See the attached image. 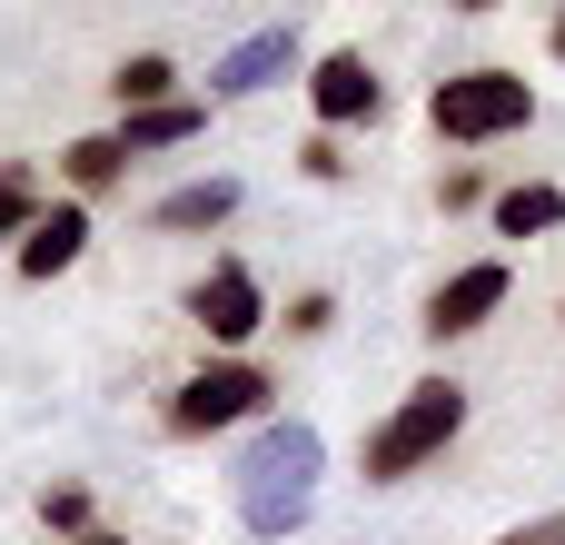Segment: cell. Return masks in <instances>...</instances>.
Listing matches in <instances>:
<instances>
[{"instance_id":"1","label":"cell","mask_w":565,"mask_h":545,"mask_svg":"<svg viewBox=\"0 0 565 545\" xmlns=\"http://www.w3.org/2000/svg\"><path fill=\"white\" fill-rule=\"evenodd\" d=\"M318 477H328V437L308 417H268L248 427V447L228 457V496H238V526L258 545H288L318 516Z\"/></svg>"},{"instance_id":"2","label":"cell","mask_w":565,"mask_h":545,"mask_svg":"<svg viewBox=\"0 0 565 545\" xmlns=\"http://www.w3.org/2000/svg\"><path fill=\"white\" fill-rule=\"evenodd\" d=\"M457 437H467V387H457V377H417V387L367 427L358 477H367V487H407V477H427Z\"/></svg>"},{"instance_id":"3","label":"cell","mask_w":565,"mask_h":545,"mask_svg":"<svg viewBox=\"0 0 565 545\" xmlns=\"http://www.w3.org/2000/svg\"><path fill=\"white\" fill-rule=\"evenodd\" d=\"M427 129L437 139H457V149H497V139H516V129H536V79L526 70H447L437 89H427Z\"/></svg>"},{"instance_id":"4","label":"cell","mask_w":565,"mask_h":545,"mask_svg":"<svg viewBox=\"0 0 565 545\" xmlns=\"http://www.w3.org/2000/svg\"><path fill=\"white\" fill-rule=\"evenodd\" d=\"M268 417H278V377H268L258 357H209V367H189V377L169 387V407H159L169 437H228V427H268Z\"/></svg>"},{"instance_id":"5","label":"cell","mask_w":565,"mask_h":545,"mask_svg":"<svg viewBox=\"0 0 565 545\" xmlns=\"http://www.w3.org/2000/svg\"><path fill=\"white\" fill-rule=\"evenodd\" d=\"M179 308H189V328H199V338H209L218 357H248V338H258V328L278 318L248 258H209V268L189 278V298H179Z\"/></svg>"},{"instance_id":"6","label":"cell","mask_w":565,"mask_h":545,"mask_svg":"<svg viewBox=\"0 0 565 545\" xmlns=\"http://www.w3.org/2000/svg\"><path fill=\"white\" fill-rule=\"evenodd\" d=\"M507 298H516V268H507V258H467V268H447V278L427 288L417 328H427V348H457V338L497 328V308H507Z\"/></svg>"},{"instance_id":"7","label":"cell","mask_w":565,"mask_h":545,"mask_svg":"<svg viewBox=\"0 0 565 545\" xmlns=\"http://www.w3.org/2000/svg\"><path fill=\"white\" fill-rule=\"evenodd\" d=\"M278 79H308V30H298V20H268V30H248V40H228V50L209 60V109H218V99H258V89H278Z\"/></svg>"},{"instance_id":"8","label":"cell","mask_w":565,"mask_h":545,"mask_svg":"<svg viewBox=\"0 0 565 545\" xmlns=\"http://www.w3.org/2000/svg\"><path fill=\"white\" fill-rule=\"evenodd\" d=\"M308 109H318L328 139H338V129H377V119H387L377 60H367V50H318V60H308Z\"/></svg>"},{"instance_id":"9","label":"cell","mask_w":565,"mask_h":545,"mask_svg":"<svg viewBox=\"0 0 565 545\" xmlns=\"http://www.w3.org/2000/svg\"><path fill=\"white\" fill-rule=\"evenodd\" d=\"M89 238H99V228H89V209H79V199H50V209H40V228L10 248V268H20L30 288H50V278H70V268L89 258Z\"/></svg>"},{"instance_id":"10","label":"cell","mask_w":565,"mask_h":545,"mask_svg":"<svg viewBox=\"0 0 565 545\" xmlns=\"http://www.w3.org/2000/svg\"><path fill=\"white\" fill-rule=\"evenodd\" d=\"M238 199H248V189H238L228 169H209V179H179V189L149 209V228H159V238H199V228H228Z\"/></svg>"},{"instance_id":"11","label":"cell","mask_w":565,"mask_h":545,"mask_svg":"<svg viewBox=\"0 0 565 545\" xmlns=\"http://www.w3.org/2000/svg\"><path fill=\"white\" fill-rule=\"evenodd\" d=\"M129 169H139V159H129V139H119V129H89V139H70V149H60V199H79V209H89V199H109Z\"/></svg>"},{"instance_id":"12","label":"cell","mask_w":565,"mask_h":545,"mask_svg":"<svg viewBox=\"0 0 565 545\" xmlns=\"http://www.w3.org/2000/svg\"><path fill=\"white\" fill-rule=\"evenodd\" d=\"M109 99H119V119H139V109H169V99H189V89H179V60H169V50H129V60L109 70Z\"/></svg>"},{"instance_id":"13","label":"cell","mask_w":565,"mask_h":545,"mask_svg":"<svg viewBox=\"0 0 565 545\" xmlns=\"http://www.w3.org/2000/svg\"><path fill=\"white\" fill-rule=\"evenodd\" d=\"M497 238H556L565 228V189L556 179H516V189H497Z\"/></svg>"},{"instance_id":"14","label":"cell","mask_w":565,"mask_h":545,"mask_svg":"<svg viewBox=\"0 0 565 545\" xmlns=\"http://www.w3.org/2000/svg\"><path fill=\"white\" fill-rule=\"evenodd\" d=\"M199 129H209V99H169V109H139V119H119L129 159H149V149H189Z\"/></svg>"},{"instance_id":"15","label":"cell","mask_w":565,"mask_h":545,"mask_svg":"<svg viewBox=\"0 0 565 545\" xmlns=\"http://www.w3.org/2000/svg\"><path fill=\"white\" fill-rule=\"evenodd\" d=\"M40 209H50L40 169H30V159H0V248H20V238L40 228Z\"/></svg>"},{"instance_id":"16","label":"cell","mask_w":565,"mask_h":545,"mask_svg":"<svg viewBox=\"0 0 565 545\" xmlns=\"http://www.w3.org/2000/svg\"><path fill=\"white\" fill-rule=\"evenodd\" d=\"M40 526H50V536H60V545L99 536V506H89V487H70V477H60V487L40 496Z\"/></svg>"},{"instance_id":"17","label":"cell","mask_w":565,"mask_h":545,"mask_svg":"<svg viewBox=\"0 0 565 545\" xmlns=\"http://www.w3.org/2000/svg\"><path fill=\"white\" fill-rule=\"evenodd\" d=\"M278 328H288V338H328V328H338V298H328V288H298Z\"/></svg>"},{"instance_id":"18","label":"cell","mask_w":565,"mask_h":545,"mask_svg":"<svg viewBox=\"0 0 565 545\" xmlns=\"http://www.w3.org/2000/svg\"><path fill=\"white\" fill-rule=\"evenodd\" d=\"M437 209H447V218H457V209H497L487 169H447V179H437Z\"/></svg>"},{"instance_id":"19","label":"cell","mask_w":565,"mask_h":545,"mask_svg":"<svg viewBox=\"0 0 565 545\" xmlns=\"http://www.w3.org/2000/svg\"><path fill=\"white\" fill-rule=\"evenodd\" d=\"M298 169H308V179H318V189H338V179H348V149H338V139H328V129H318V139H308V149H298Z\"/></svg>"},{"instance_id":"20","label":"cell","mask_w":565,"mask_h":545,"mask_svg":"<svg viewBox=\"0 0 565 545\" xmlns=\"http://www.w3.org/2000/svg\"><path fill=\"white\" fill-rule=\"evenodd\" d=\"M497 545H565V516H526V526H507Z\"/></svg>"},{"instance_id":"21","label":"cell","mask_w":565,"mask_h":545,"mask_svg":"<svg viewBox=\"0 0 565 545\" xmlns=\"http://www.w3.org/2000/svg\"><path fill=\"white\" fill-rule=\"evenodd\" d=\"M546 50H556V60H565V10H556V20H546Z\"/></svg>"},{"instance_id":"22","label":"cell","mask_w":565,"mask_h":545,"mask_svg":"<svg viewBox=\"0 0 565 545\" xmlns=\"http://www.w3.org/2000/svg\"><path fill=\"white\" fill-rule=\"evenodd\" d=\"M79 545H129V536H119V526H99V536H79Z\"/></svg>"}]
</instances>
